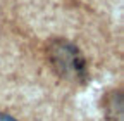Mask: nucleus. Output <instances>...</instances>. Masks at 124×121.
Wrapping results in <instances>:
<instances>
[{
  "mask_svg": "<svg viewBox=\"0 0 124 121\" xmlns=\"http://www.w3.org/2000/svg\"><path fill=\"white\" fill-rule=\"evenodd\" d=\"M0 121H17V119H16V118H12L10 114H0Z\"/></svg>",
  "mask_w": 124,
  "mask_h": 121,
  "instance_id": "3",
  "label": "nucleus"
},
{
  "mask_svg": "<svg viewBox=\"0 0 124 121\" xmlns=\"http://www.w3.org/2000/svg\"><path fill=\"white\" fill-rule=\"evenodd\" d=\"M103 111L108 121H122V92L112 90L103 99Z\"/></svg>",
  "mask_w": 124,
  "mask_h": 121,
  "instance_id": "2",
  "label": "nucleus"
},
{
  "mask_svg": "<svg viewBox=\"0 0 124 121\" xmlns=\"http://www.w3.org/2000/svg\"><path fill=\"white\" fill-rule=\"evenodd\" d=\"M46 59L52 69L71 83H85L88 80L86 59L74 43L64 38H54L46 43Z\"/></svg>",
  "mask_w": 124,
  "mask_h": 121,
  "instance_id": "1",
  "label": "nucleus"
}]
</instances>
